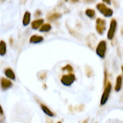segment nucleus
<instances>
[{
  "instance_id": "f257e3e1",
  "label": "nucleus",
  "mask_w": 123,
  "mask_h": 123,
  "mask_svg": "<svg viewBox=\"0 0 123 123\" xmlns=\"http://www.w3.org/2000/svg\"><path fill=\"white\" fill-rule=\"evenodd\" d=\"M112 85L110 82H107L106 85L104 86V93L102 94V97H101L100 99V106H104L107 104V102L108 101L109 96H110L111 91H112Z\"/></svg>"
},
{
  "instance_id": "f03ea898",
  "label": "nucleus",
  "mask_w": 123,
  "mask_h": 123,
  "mask_svg": "<svg viewBox=\"0 0 123 123\" xmlns=\"http://www.w3.org/2000/svg\"><path fill=\"white\" fill-rule=\"evenodd\" d=\"M76 77L75 76V74L73 73H68V74L63 75L61 77V83L64 86H71L73 83L76 81Z\"/></svg>"
},
{
  "instance_id": "7ed1b4c3",
  "label": "nucleus",
  "mask_w": 123,
  "mask_h": 123,
  "mask_svg": "<svg viewBox=\"0 0 123 123\" xmlns=\"http://www.w3.org/2000/svg\"><path fill=\"white\" fill-rule=\"evenodd\" d=\"M106 51H107V43L105 40H102L100 41L99 43H98L96 47V54L98 55L100 58L104 59L105 57V55H106Z\"/></svg>"
},
{
  "instance_id": "20e7f679",
  "label": "nucleus",
  "mask_w": 123,
  "mask_h": 123,
  "mask_svg": "<svg viewBox=\"0 0 123 123\" xmlns=\"http://www.w3.org/2000/svg\"><path fill=\"white\" fill-rule=\"evenodd\" d=\"M96 8L105 17H111L113 15V11L111 8H109V7H107V6L104 3H98L96 5Z\"/></svg>"
},
{
  "instance_id": "39448f33",
  "label": "nucleus",
  "mask_w": 123,
  "mask_h": 123,
  "mask_svg": "<svg viewBox=\"0 0 123 123\" xmlns=\"http://www.w3.org/2000/svg\"><path fill=\"white\" fill-rule=\"evenodd\" d=\"M117 22L115 19H112L110 22V25H109V29L108 31V34H107V37L109 40H112L113 39L115 34H116V31H117Z\"/></svg>"
},
{
  "instance_id": "423d86ee",
  "label": "nucleus",
  "mask_w": 123,
  "mask_h": 123,
  "mask_svg": "<svg viewBox=\"0 0 123 123\" xmlns=\"http://www.w3.org/2000/svg\"><path fill=\"white\" fill-rule=\"evenodd\" d=\"M95 28H96V31L98 32V35H104V31H106V21H105V20L101 18H97Z\"/></svg>"
},
{
  "instance_id": "0eeeda50",
  "label": "nucleus",
  "mask_w": 123,
  "mask_h": 123,
  "mask_svg": "<svg viewBox=\"0 0 123 123\" xmlns=\"http://www.w3.org/2000/svg\"><path fill=\"white\" fill-rule=\"evenodd\" d=\"M12 86L13 84L12 82V80H10L7 78H4V77H1L0 78V87H1V90L3 91L9 90Z\"/></svg>"
},
{
  "instance_id": "6e6552de",
  "label": "nucleus",
  "mask_w": 123,
  "mask_h": 123,
  "mask_svg": "<svg viewBox=\"0 0 123 123\" xmlns=\"http://www.w3.org/2000/svg\"><path fill=\"white\" fill-rule=\"evenodd\" d=\"M4 75L7 77V79H8L10 80H16V75L14 71L10 67H7L4 69Z\"/></svg>"
},
{
  "instance_id": "1a4fd4ad",
  "label": "nucleus",
  "mask_w": 123,
  "mask_h": 123,
  "mask_svg": "<svg viewBox=\"0 0 123 123\" xmlns=\"http://www.w3.org/2000/svg\"><path fill=\"white\" fill-rule=\"evenodd\" d=\"M122 82H123L122 75H119V76L117 77L116 85H115V91H116V92H119V91L122 90Z\"/></svg>"
},
{
  "instance_id": "9d476101",
  "label": "nucleus",
  "mask_w": 123,
  "mask_h": 123,
  "mask_svg": "<svg viewBox=\"0 0 123 123\" xmlns=\"http://www.w3.org/2000/svg\"><path fill=\"white\" fill-rule=\"evenodd\" d=\"M39 106H40V108L41 110L43 112V113L45 115H47L48 117H54V113L52 112V110H50V108H48L46 105L43 104H39Z\"/></svg>"
},
{
  "instance_id": "9b49d317",
  "label": "nucleus",
  "mask_w": 123,
  "mask_h": 123,
  "mask_svg": "<svg viewBox=\"0 0 123 123\" xmlns=\"http://www.w3.org/2000/svg\"><path fill=\"white\" fill-rule=\"evenodd\" d=\"M43 41V37L41 35H34L30 38V43H33V44H36V43H39Z\"/></svg>"
},
{
  "instance_id": "f8f14e48",
  "label": "nucleus",
  "mask_w": 123,
  "mask_h": 123,
  "mask_svg": "<svg viewBox=\"0 0 123 123\" xmlns=\"http://www.w3.org/2000/svg\"><path fill=\"white\" fill-rule=\"evenodd\" d=\"M43 24V19L42 18L36 19L31 22V28L33 30H38L40 28V26Z\"/></svg>"
},
{
  "instance_id": "ddd939ff",
  "label": "nucleus",
  "mask_w": 123,
  "mask_h": 123,
  "mask_svg": "<svg viewBox=\"0 0 123 123\" xmlns=\"http://www.w3.org/2000/svg\"><path fill=\"white\" fill-rule=\"evenodd\" d=\"M31 14L30 12H25L24 14L23 20H22V24L24 26H27L30 23H31Z\"/></svg>"
},
{
  "instance_id": "4468645a",
  "label": "nucleus",
  "mask_w": 123,
  "mask_h": 123,
  "mask_svg": "<svg viewBox=\"0 0 123 123\" xmlns=\"http://www.w3.org/2000/svg\"><path fill=\"white\" fill-rule=\"evenodd\" d=\"M7 53V43L4 40H0V56H5Z\"/></svg>"
},
{
  "instance_id": "2eb2a0df",
  "label": "nucleus",
  "mask_w": 123,
  "mask_h": 123,
  "mask_svg": "<svg viewBox=\"0 0 123 123\" xmlns=\"http://www.w3.org/2000/svg\"><path fill=\"white\" fill-rule=\"evenodd\" d=\"M62 17V14L61 13H58V12H53V13H50L49 15H48L47 18L49 21H57L58 20L59 18Z\"/></svg>"
},
{
  "instance_id": "dca6fc26",
  "label": "nucleus",
  "mask_w": 123,
  "mask_h": 123,
  "mask_svg": "<svg viewBox=\"0 0 123 123\" xmlns=\"http://www.w3.org/2000/svg\"><path fill=\"white\" fill-rule=\"evenodd\" d=\"M51 29H52V25H51L49 23H45V24H43V25L40 26L39 31H40V32H43V33L49 32V31H51Z\"/></svg>"
},
{
  "instance_id": "f3484780",
  "label": "nucleus",
  "mask_w": 123,
  "mask_h": 123,
  "mask_svg": "<svg viewBox=\"0 0 123 123\" xmlns=\"http://www.w3.org/2000/svg\"><path fill=\"white\" fill-rule=\"evenodd\" d=\"M85 14H86L87 17H90V18H94L95 16V12H94V10H93V9H86Z\"/></svg>"
},
{
  "instance_id": "a211bd4d",
  "label": "nucleus",
  "mask_w": 123,
  "mask_h": 123,
  "mask_svg": "<svg viewBox=\"0 0 123 123\" xmlns=\"http://www.w3.org/2000/svg\"><path fill=\"white\" fill-rule=\"evenodd\" d=\"M0 123H6L5 122V116L3 112V109L0 104Z\"/></svg>"
},
{
  "instance_id": "6ab92c4d",
  "label": "nucleus",
  "mask_w": 123,
  "mask_h": 123,
  "mask_svg": "<svg viewBox=\"0 0 123 123\" xmlns=\"http://www.w3.org/2000/svg\"><path fill=\"white\" fill-rule=\"evenodd\" d=\"M62 71H68L69 73H72L73 71V67L71 66L70 64H67L65 67H63L62 68Z\"/></svg>"
},
{
  "instance_id": "aec40b11",
  "label": "nucleus",
  "mask_w": 123,
  "mask_h": 123,
  "mask_svg": "<svg viewBox=\"0 0 123 123\" xmlns=\"http://www.w3.org/2000/svg\"><path fill=\"white\" fill-rule=\"evenodd\" d=\"M108 82V72H107V70L105 69L104 70V86H105Z\"/></svg>"
},
{
  "instance_id": "412c9836",
  "label": "nucleus",
  "mask_w": 123,
  "mask_h": 123,
  "mask_svg": "<svg viewBox=\"0 0 123 123\" xmlns=\"http://www.w3.org/2000/svg\"><path fill=\"white\" fill-rule=\"evenodd\" d=\"M41 14H42V12L40 11V10H37L36 12H35V16L36 17H39V16H41Z\"/></svg>"
},
{
  "instance_id": "4be33fe9",
  "label": "nucleus",
  "mask_w": 123,
  "mask_h": 123,
  "mask_svg": "<svg viewBox=\"0 0 123 123\" xmlns=\"http://www.w3.org/2000/svg\"><path fill=\"white\" fill-rule=\"evenodd\" d=\"M102 1L108 5H111V3H112V1H111V0H102Z\"/></svg>"
},
{
  "instance_id": "5701e85b",
  "label": "nucleus",
  "mask_w": 123,
  "mask_h": 123,
  "mask_svg": "<svg viewBox=\"0 0 123 123\" xmlns=\"http://www.w3.org/2000/svg\"><path fill=\"white\" fill-rule=\"evenodd\" d=\"M85 3H94L95 0H84Z\"/></svg>"
},
{
  "instance_id": "b1692460",
  "label": "nucleus",
  "mask_w": 123,
  "mask_h": 123,
  "mask_svg": "<svg viewBox=\"0 0 123 123\" xmlns=\"http://www.w3.org/2000/svg\"><path fill=\"white\" fill-rule=\"evenodd\" d=\"M80 0H71V2L72 3H77V2H79Z\"/></svg>"
},
{
  "instance_id": "393cba45",
  "label": "nucleus",
  "mask_w": 123,
  "mask_h": 123,
  "mask_svg": "<svg viewBox=\"0 0 123 123\" xmlns=\"http://www.w3.org/2000/svg\"><path fill=\"white\" fill-rule=\"evenodd\" d=\"M83 123H88V119H85L84 122H83Z\"/></svg>"
},
{
  "instance_id": "a878e982",
  "label": "nucleus",
  "mask_w": 123,
  "mask_h": 123,
  "mask_svg": "<svg viewBox=\"0 0 123 123\" xmlns=\"http://www.w3.org/2000/svg\"><path fill=\"white\" fill-rule=\"evenodd\" d=\"M57 123H62V122H57Z\"/></svg>"
},
{
  "instance_id": "bb28decb",
  "label": "nucleus",
  "mask_w": 123,
  "mask_h": 123,
  "mask_svg": "<svg viewBox=\"0 0 123 123\" xmlns=\"http://www.w3.org/2000/svg\"><path fill=\"white\" fill-rule=\"evenodd\" d=\"M65 2H67V1H69V0H64Z\"/></svg>"
}]
</instances>
